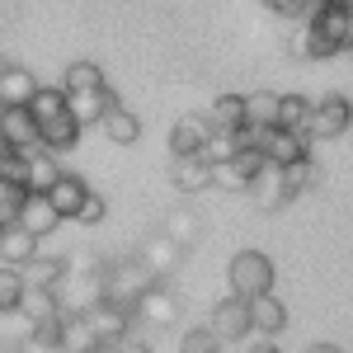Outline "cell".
I'll return each instance as SVG.
<instances>
[{
	"label": "cell",
	"instance_id": "39",
	"mask_svg": "<svg viewBox=\"0 0 353 353\" xmlns=\"http://www.w3.org/2000/svg\"><path fill=\"white\" fill-rule=\"evenodd\" d=\"M269 10H278V14H297L301 0H269Z\"/></svg>",
	"mask_w": 353,
	"mask_h": 353
},
{
	"label": "cell",
	"instance_id": "42",
	"mask_svg": "<svg viewBox=\"0 0 353 353\" xmlns=\"http://www.w3.org/2000/svg\"><path fill=\"white\" fill-rule=\"evenodd\" d=\"M311 353H344L339 344H311Z\"/></svg>",
	"mask_w": 353,
	"mask_h": 353
},
{
	"label": "cell",
	"instance_id": "32",
	"mask_svg": "<svg viewBox=\"0 0 353 353\" xmlns=\"http://www.w3.org/2000/svg\"><path fill=\"white\" fill-rule=\"evenodd\" d=\"M104 85H109V81H104V71H99L94 61H71L61 90H66V94H81V90H104Z\"/></svg>",
	"mask_w": 353,
	"mask_h": 353
},
{
	"label": "cell",
	"instance_id": "14",
	"mask_svg": "<svg viewBox=\"0 0 353 353\" xmlns=\"http://www.w3.org/2000/svg\"><path fill=\"white\" fill-rule=\"evenodd\" d=\"M250 306V334H259V339H273L278 330L288 325V306L273 297V292H264V297L245 301Z\"/></svg>",
	"mask_w": 353,
	"mask_h": 353
},
{
	"label": "cell",
	"instance_id": "27",
	"mask_svg": "<svg viewBox=\"0 0 353 353\" xmlns=\"http://www.w3.org/2000/svg\"><path fill=\"white\" fill-rule=\"evenodd\" d=\"M28 113H33V123L61 118V113H66V94H61V85H38L33 99H28Z\"/></svg>",
	"mask_w": 353,
	"mask_h": 353
},
{
	"label": "cell",
	"instance_id": "48",
	"mask_svg": "<svg viewBox=\"0 0 353 353\" xmlns=\"http://www.w3.org/2000/svg\"><path fill=\"white\" fill-rule=\"evenodd\" d=\"M321 5H334V0H321Z\"/></svg>",
	"mask_w": 353,
	"mask_h": 353
},
{
	"label": "cell",
	"instance_id": "3",
	"mask_svg": "<svg viewBox=\"0 0 353 353\" xmlns=\"http://www.w3.org/2000/svg\"><path fill=\"white\" fill-rule=\"evenodd\" d=\"M81 321L90 325L94 334V344H123L128 334H132V311H123V306H113V301H94L90 311H81Z\"/></svg>",
	"mask_w": 353,
	"mask_h": 353
},
{
	"label": "cell",
	"instance_id": "20",
	"mask_svg": "<svg viewBox=\"0 0 353 353\" xmlns=\"http://www.w3.org/2000/svg\"><path fill=\"white\" fill-rule=\"evenodd\" d=\"M203 118H208L212 132H241L245 128V94H217Z\"/></svg>",
	"mask_w": 353,
	"mask_h": 353
},
{
	"label": "cell",
	"instance_id": "25",
	"mask_svg": "<svg viewBox=\"0 0 353 353\" xmlns=\"http://www.w3.org/2000/svg\"><path fill=\"white\" fill-rule=\"evenodd\" d=\"M99 128H104V137H109L113 146H132L137 137H141V118L118 104V109H109L104 118H99Z\"/></svg>",
	"mask_w": 353,
	"mask_h": 353
},
{
	"label": "cell",
	"instance_id": "5",
	"mask_svg": "<svg viewBox=\"0 0 353 353\" xmlns=\"http://www.w3.org/2000/svg\"><path fill=\"white\" fill-rule=\"evenodd\" d=\"M132 316H137V325L165 330V325H174V321H179V297H174L165 283H156V288H146V292H141V301L132 306Z\"/></svg>",
	"mask_w": 353,
	"mask_h": 353
},
{
	"label": "cell",
	"instance_id": "38",
	"mask_svg": "<svg viewBox=\"0 0 353 353\" xmlns=\"http://www.w3.org/2000/svg\"><path fill=\"white\" fill-rule=\"evenodd\" d=\"M109 217V203H104V193H85V203H81V212H76V217L71 221H81V226H99V221Z\"/></svg>",
	"mask_w": 353,
	"mask_h": 353
},
{
	"label": "cell",
	"instance_id": "21",
	"mask_svg": "<svg viewBox=\"0 0 353 353\" xmlns=\"http://www.w3.org/2000/svg\"><path fill=\"white\" fill-rule=\"evenodd\" d=\"M19 161H24V189L28 193H48L57 184V174H61L57 156H48V151H28Z\"/></svg>",
	"mask_w": 353,
	"mask_h": 353
},
{
	"label": "cell",
	"instance_id": "18",
	"mask_svg": "<svg viewBox=\"0 0 353 353\" xmlns=\"http://www.w3.org/2000/svg\"><path fill=\"white\" fill-rule=\"evenodd\" d=\"M33 71L24 66H5V76H0V109H28V99H33Z\"/></svg>",
	"mask_w": 353,
	"mask_h": 353
},
{
	"label": "cell",
	"instance_id": "29",
	"mask_svg": "<svg viewBox=\"0 0 353 353\" xmlns=\"http://www.w3.org/2000/svg\"><path fill=\"white\" fill-rule=\"evenodd\" d=\"M250 193L259 198V208H264V212H273V208H283V203H288V193H283V179H278V170H273V165H264V170L254 174Z\"/></svg>",
	"mask_w": 353,
	"mask_h": 353
},
{
	"label": "cell",
	"instance_id": "8",
	"mask_svg": "<svg viewBox=\"0 0 353 353\" xmlns=\"http://www.w3.org/2000/svg\"><path fill=\"white\" fill-rule=\"evenodd\" d=\"M311 33L325 43L330 52H344V48H353V14L344 10V5H325V10L316 14Z\"/></svg>",
	"mask_w": 353,
	"mask_h": 353
},
{
	"label": "cell",
	"instance_id": "33",
	"mask_svg": "<svg viewBox=\"0 0 353 353\" xmlns=\"http://www.w3.org/2000/svg\"><path fill=\"white\" fill-rule=\"evenodd\" d=\"M236 151H241V146H236V132H212L208 141H203V151H198V161H203L208 170H212V165L231 161Z\"/></svg>",
	"mask_w": 353,
	"mask_h": 353
},
{
	"label": "cell",
	"instance_id": "1",
	"mask_svg": "<svg viewBox=\"0 0 353 353\" xmlns=\"http://www.w3.org/2000/svg\"><path fill=\"white\" fill-rule=\"evenodd\" d=\"M161 278L146 269L141 259H118V264H109V269H99V288H104V301H113V306H123V311H132L137 301H141V292L146 288H156Z\"/></svg>",
	"mask_w": 353,
	"mask_h": 353
},
{
	"label": "cell",
	"instance_id": "46",
	"mask_svg": "<svg viewBox=\"0 0 353 353\" xmlns=\"http://www.w3.org/2000/svg\"><path fill=\"white\" fill-rule=\"evenodd\" d=\"M5 66H10V61H5V57H0V76H5Z\"/></svg>",
	"mask_w": 353,
	"mask_h": 353
},
{
	"label": "cell",
	"instance_id": "34",
	"mask_svg": "<svg viewBox=\"0 0 353 353\" xmlns=\"http://www.w3.org/2000/svg\"><path fill=\"white\" fill-rule=\"evenodd\" d=\"M179 353H221V339H217L208 325H193V330H184Z\"/></svg>",
	"mask_w": 353,
	"mask_h": 353
},
{
	"label": "cell",
	"instance_id": "36",
	"mask_svg": "<svg viewBox=\"0 0 353 353\" xmlns=\"http://www.w3.org/2000/svg\"><path fill=\"white\" fill-rule=\"evenodd\" d=\"M212 184H217V189H226V193H250V179L236 170V161L212 165Z\"/></svg>",
	"mask_w": 353,
	"mask_h": 353
},
{
	"label": "cell",
	"instance_id": "19",
	"mask_svg": "<svg viewBox=\"0 0 353 353\" xmlns=\"http://www.w3.org/2000/svg\"><path fill=\"white\" fill-rule=\"evenodd\" d=\"M137 259H141L146 269L156 273V278H170V273L179 269V259H184V250H179L174 241H165V236H151V241L141 245V254H137Z\"/></svg>",
	"mask_w": 353,
	"mask_h": 353
},
{
	"label": "cell",
	"instance_id": "15",
	"mask_svg": "<svg viewBox=\"0 0 353 353\" xmlns=\"http://www.w3.org/2000/svg\"><path fill=\"white\" fill-rule=\"evenodd\" d=\"M14 316H24L28 325H43V321H57L61 316V301H57V288H24V297L14 306Z\"/></svg>",
	"mask_w": 353,
	"mask_h": 353
},
{
	"label": "cell",
	"instance_id": "16",
	"mask_svg": "<svg viewBox=\"0 0 353 353\" xmlns=\"http://www.w3.org/2000/svg\"><path fill=\"white\" fill-rule=\"evenodd\" d=\"M33 254H38V241L28 236L24 226L10 221V226L0 231V269H24Z\"/></svg>",
	"mask_w": 353,
	"mask_h": 353
},
{
	"label": "cell",
	"instance_id": "13",
	"mask_svg": "<svg viewBox=\"0 0 353 353\" xmlns=\"http://www.w3.org/2000/svg\"><path fill=\"white\" fill-rule=\"evenodd\" d=\"M85 193H90V184H85L81 174H66V170H61V174H57V184H52L48 193H43V198L52 203V212H57V217L66 221V217H76V212H81Z\"/></svg>",
	"mask_w": 353,
	"mask_h": 353
},
{
	"label": "cell",
	"instance_id": "41",
	"mask_svg": "<svg viewBox=\"0 0 353 353\" xmlns=\"http://www.w3.org/2000/svg\"><path fill=\"white\" fill-rule=\"evenodd\" d=\"M123 353H151V344H141V339H123Z\"/></svg>",
	"mask_w": 353,
	"mask_h": 353
},
{
	"label": "cell",
	"instance_id": "4",
	"mask_svg": "<svg viewBox=\"0 0 353 353\" xmlns=\"http://www.w3.org/2000/svg\"><path fill=\"white\" fill-rule=\"evenodd\" d=\"M349 123H353V104L344 94H325L321 104H311L306 137H311V141H334L339 132H349Z\"/></svg>",
	"mask_w": 353,
	"mask_h": 353
},
{
	"label": "cell",
	"instance_id": "22",
	"mask_svg": "<svg viewBox=\"0 0 353 353\" xmlns=\"http://www.w3.org/2000/svg\"><path fill=\"white\" fill-rule=\"evenodd\" d=\"M170 179H174V189H179V193L212 189V170L198 161V156H179V161H170Z\"/></svg>",
	"mask_w": 353,
	"mask_h": 353
},
{
	"label": "cell",
	"instance_id": "31",
	"mask_svg": "<svg viewBox=\"0 0 353 353\" xmlns=\"http://www.w3.org/2000/svg\"><path fill=\"white\" fill-rule=\"evenodd\" d=\"M278 123V94L259 90V94H245V128H273Z\"/></svg>",
	"mask_w": 353,
	"mask_h": 353
},
{
	"label": "cell",
	"instance_id": "37",
	"mask_svg": "<svg viewBox=\"0 0 353 353\" xmlns=\"http://www.w3.org/2000/svg\"><path fill=\"white\" fill-rule=\"evenodd\" d=\"M28 198L24 184H14V179H0V221H14V212H19V203Z\"/></svg>",
	"mask_w": 353,
	"mask_h": 353
},
{
	"label": "cell",
	"instance_id": "23",
	"mask_svg": "<svg viewBox=\"0 0 353 353\" xmlns=\"http://www.w3.org/2000/svg\"><path fill=\"white\" fill-rule=\"evenodd\" d=\"M66 278V259H52V254H33L24 269H19V283L24 288H57Z\"/></svg>",
	"mask_w": 353,
	"mask_h": 353
},
{
	"label": "cell",
	"instance_id": "28",
	"mask_svg": "<svg viewBox=\"0 0 353 353\" xmlns=\"http://www.w3.org/2000/svg\"><path fill=\"white\" fill-rule=\"evenodd\" d=\"M278 179H283V193H288V198H297V193H306L321 174H316V161H311V156H301V161L283 165V170H278Z\"/></svg>",
	"mask_w": 353,
	"mask_h": 353
},
{
	"label": "cell",
	"instance_id": "45",
	"mask_svg": "<svg viewBox=\"0 0 353 353\" xmlns=\"http://www.w3.org/2000/svg\"><path fill=\"white\" fill-rule=\"evenodd\" d=\"M0 156H10V146H5V137H0Z\"/></svg>",
	"mask_w": 353,
	"mask_h": 353
},
{
	"label": "cell",
	"instance_id": "17",
	"mask_svg": "<svg viewBox=\"0 0 353 353\" xmlns=\"http://www.w3.org/2000/svg\"><path fill=\"white\" fill-rule=\"evenodd\" d=\"M81 141V123L71 118V113H61V118H48V123H38V146L57 156V151H71Z\"/></svg>",
	"mask_w": 353,
	"mask_h": 353
},
{
	"label": "cell",
	"instance_id": "11",
	"mask_svg": "<svg viewBox=\"0 0 353 353\" xmlns=\"http://www.w3.org/2000/svg\"><path fill=\"white\" fill-rule=\"evenodd\" d=\"M66 94V90H61ZM109 109H118V99H113V90L104 85V90H81V94H66V113L81 123V128H90V123H99Z\"/></svg>",
	"mask_w": 353,
	"mask_h": 353
},
{
	"label": "cell",
	"instance_id": "24",
	"mask_svg": "<svg viewBox=\"0 0 353 353\" xmlns=\"http://www.w3.org/2000/svg\"><path fill=\"white\" fill-rule=\"evenodd\" d=\"M165 241H174L179 250H189V245H198V236H203V217L193 212V208H174L170 217H165Z\"/></svg>",
	"mask_w": 353,
	"mask_h": 353
},
{
	"label": "cell",
	"instance_id": "30",
	"mask_svg": "<svg viewBox=\"0 0 353 353\" xmlns=\"http://www.w3.org/2000/svg\"><path fill=\"white\" fill-rule=\"evenodd\" d=\"M99 344H94V334H90V325H85L81 316H66L61 311V353H94Z\"/></svg>",
	"mask_w": 353,
	"mask_h": 353
},
{
	"label": "cell",
	"instance_id": "40",
	"mask_svg": "<svg viewBox=\"0 0 353 353\" xmlns=\"http://www.w3.org/2000/svg\"><path fill=\"white\" fill-rule=\"evenodd\" d=\"M250 353H278V344H273V339H254V344H250Z\"/></svg>",
	"mask_w": 353,
	"mask_h": 353
},
{
	"label": "cell",
	"instance_id": "7",
	"mask_svg": "<svg viewBox=\"0 0 353 353\" xmlns=\"http://www.w3.org/2000/svg\"><path fill=\"white\" fill-rule=\"evenodd\" d=\"M0 137L14 156H28V151H43L38 146V123L28 109H0Z\"/></svg>",
	"mask_w": 353,
	"mask_h": 353
},
{
	"label": "cell",
	"instance_id": "2",
	"mask_svg": "<svg viewBox=\"0 0 353 353\" xmlns=\"http://www.w3.org/2000/svg\"><path fill=\"white\" fill-rule=\"evenodd\" d=\"M226 278H231V297L254 301V297H264V292H273V259L259 254V250H241L231 259Z\"/></svg>",
	"mask_w": 353,
	"mask_h": 353
},
{
	"label": "cell",
	"instance_id": "44",
	"mask_svg": "<svg viewBox=\"0 0 353 353\" xmlns=\"http://www.w3.org/2000/svg\"><path fill=\"white\" fill-rule=\"evenodd\" d=\"M334 5H344V10H349V14H353V0H334Z\"/></svg>",
	"mask_w": 353,
	"mask_h": 353
},
{
	"label": "cell",
	"instance_id": "6",
	"mask_svg": "<svg viewBox=\"0 0 353 353\" xmlns=\"http://www.w3.org/2000/svg\"><path fill=\"white\" fill-rule=\"evenodd\" d=\"M208 330L217 334L221 344H236V339H245V334H250V306H245L241 297H221L217 306H212V321H208Z\"/></svg>",
	"mask_w": 353,
	"mask_h": 353
},
{
	"label": "cell",
	"instance_id": "26",
	"mask_svg": "<svg viewBox=\"0 0 353 353\" xmlns=\"http://www.w3.org/2000/svg\"><path fill=\"white\" fill-rule=\"evenodd\" d=\"M306 123H311V99H301V94H278V123H273V128L306 137Z\"/></svg>",
	"mask_w": 353,
	"mask_h": 353
},
{
	"label": "cell",
	"instance_id": "47",
	"mask_svg": "<svg viewBox=\"0 0 353 353\" xmlns=\"http://www.w3.org/2000/svg\"><path fill=\"white\" fill-rule=\"evenodd\" d=\"M5 226H10V221H0V231H5Z\"/></svg>",
	"mask_w": 353,
	"mask_h": 353
},
{
	"label": "cell",
	"instance_id": "10",
	"mask_svg": "<svg viewBox=\"0 0 353 353\" xmlns=\"http://www.w3.org/2000/svg\"><path fill=\"white\" fill-rule=\"evenodd\" d=\"M14 226H24L33 241H43V236H52L57 226H61V217L52 212V203L43 193H28L24 203H19V212H14Z\"/></svg>",
	"mask_w": 353,
	"mask_h": 353
},
{
	"label": "cell",
	"instance_id": "43",
	"mask_svg": "<svg viewBox=\"0 0 353 353\" xmlns=\"http://www.w3.org/2000/svg\"><path fill=\"white\" fill-rule=\"evenodd\" d=\"M0 353H24V349L19 344H0Z\"/></svg>",
	"mask_w": 353,
	"mask_h": 353
},
{
	"label": "cell",
	"instance_id": "35",
	"mask_svg": "<svg viewBox=\"0 0 353 353\" xmlns=\"http://www.w3.org/2000/svg\"><path fill=\"white\" fill-rule=\"evenodd\" d=\"M24 297V283H19V269H0V316H14V306Z\"/></svg>",
	"mask_w": 353,
	"mask_h": 353
},
{
	"label": "cell",
	"instance_id": "12",
	"mask_svg": "<svg viewBox=\"0 0 353 353\" xmlns=\"http://www.w3.org/2000/svg\"><path fill=\"white\" fill-rule=\"evenodd\" d=\"M208 137H212V128H208V118H203V113L179 118V123L170 128V156H174V161H179V156H198Z\"/></svg>",
	"mask_w": 353,
	"mask_h": 353
},
{
	"label": "cell",
	"instance_id": "9",
	"mask_svg": "<svg viewBox=\"0 0 353 353\" xmlns=\"http://www.w3.org/2000/svg\"><path fill=\"white\" fill-rule=\"evenodd\" d=\"M264 161L273 165V170H283V165L301 161V156H311V137L301 132H283V128H269V137H264Z\"/></svg>",
	"mask_w": 353,
	"mask_h": 353
}]
</instances>
